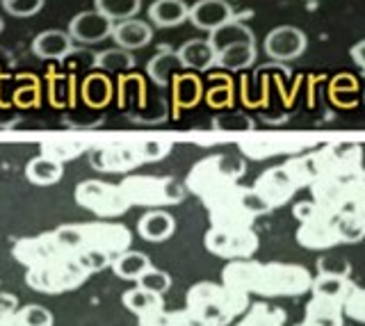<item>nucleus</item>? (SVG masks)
I'll return each instance as SVG.
<instances>
[{
  "label": "nucleus",
  "instance_id": "obj_1",
  "mask_svg": "<svg viewBox=\"0 0 365 326\" xmlns=\"http://www.w3.org/2000/svg\"><path fill=\"white\" fill-rule=\"evenodd\" d=\"M85 278H87V272L80 267L76 256L68 258V261H66V256H62V258H55V261L30 267L28 283L34 290L55 295V292H64V290L80 285Z\"/></svg>",
  "mask_w": 365,
  "mask_h": 326
},
{
  "label": "nucleus",
  "instance_id": "obj_2",
  "mask_svg": "<svg viewBox=\"0 0 365 326\" xmlns=\"http://www.w3.org/2000/svg\"><path fill=\"white\" fill-rule=\"evenodd\" d=\"M306 43L308 41H306L304 30L294 26H279L267 32L265 53L277 62H292L304 55Z\"/></svg>",
  "mask_w": 365,
  "mask_h": 326
},
{
  "label": "nucleus",
  "instance_id": "obj_3",
  "mask_svg": "<svg viewBox=\"0 0 365 326\" xmlns=\"http://www.w3.org/2000/svg\"><path fill=\"white\" fill-rule=\"evenodd\" d=\"M114 23L103 16L98 9H89V12H80L68 23V37L78 43H98L103 39L112 37Z\"/></svg>",
  "mask_w": 365,
  "mask_h": 326
},
{
  "label": "nucleus",
  "instance_id": "obj_4",
  "mask_svg": "<svg viewBox=\"0 0 365 326\" xmlns=\"http://www.w3.org/2000/svg\"><path fill=\"white\" fill-rule=\"evenodd\" d=\"M233 7L226 0H199L190 7V21L203 32H215L228 21H233Z\"/></svg>",
  "mask_w": 365,
  "mask_h": 326
},
{
  "label": "nucleus",
  "instance_id": "obj_5",
  "mask_svg": "<svg viewBox=\"0 0 365 326\" xmlns=\"http://www.w3.org/2000/svg\"><path fill=\"white\" fill-rule=\"evenodd\" d=\"M14 256L19 258L21 263H26L30 267L34 265H41V263H48L55 261V258H62L66 256L60 244H57L55 235H39V238H30V240H21L14 246Z\"/></svg>",
  "mask_w": 365,
  "mask_h": 326
},
{
  "label": "nucleus",
  "instance_id": "obj_6",
  "mask_svg": "<svg viewBox=\"0 0 365 326\" xmlns=\"http://www.w3.org/2000/svg\"><path fill=\"white\" fill-rule=\"evenodd\" d=\"M112 39L119 48L133 53V51H140L151 43L153 28H151V23H146L142 19H125V21H119V23H114Z\"/></svg>",
  "mask_w": 365,
  "mask_h": 326
},
{
  "label": "nucleus",
  "instance_id": "obj_7",
  "mask_svg": "<svg viewBox=\"0 0 365 326\" xmlns=\"http://www.w3.org/2000/svg\"><path fill=\"white\" fill-rule=\"evenodd\" d=\"M114 192L103 183L87 181L76 189V199L80 206H85L89 210H94L96 215H117L121 210L117 206V196H112Z\"/></svg>",
  "mask_w": 365,
  "mask_h": 326
},
{
  "label": "nucleus",
  "instance_id": "obj_8",
  "mask_svg": "<svg viewBox=\"0 0 365 326\" xmlns=\"http://www.w3.org/2000/svg\"><path fill=\"white\" fill-rule=\"evenodd\" d=\"M73 51V39L64 30H43L32 41V53L39 60H64Z\"/></svg>",
  "mask_w": 365,
  "mask_h": 326
},
{
  "label": "nucleus",
  "instance_id": "obj_9",
  "mask_svg": "<svg viewBox=\"0 0 365 326\" xmlns=\"http://www.w3.org/2000/svg\"><path fill=\"white\" fill-rule=\"evenodd\" d=\"M182 69L190 71H208L217 62V53L208 39H190L176 51Z\"/></svg>",
  "mask_w": 365,
  "mask_h": 326
},
{
  "label": "nucleus",
  "instance_id": "obj_10",
  "mask_svg": "<svg viewBox=\"0 0 365 326\" xmlns=\"http://www.w3.org/2000/svg\"><path fill=\"white\" fill-rule=\"evenodd\" d=\"M137 231H140V235L146 242L160 244V242L169 240L171 235L176 233V219L165 210H148L140 217Z\"/></svg>",
  "mask_w": 365,
  "mask_h": 326
},
{
  "label": "nucleus",
  "instance_id": "obj_11",
  "mask_svg": "<svg viewBox=\"0 0 365 326\" xmlns=\"http://www.w3.org/2000/svg\"><path fill=\"white\" fill-rule=\"evenodd\" d=\"M123 306L130 312L148 320V317H158V315L163 312L165 301H163V295H155V292H148L140 285H135L128 292H123Z\"/></svg>",
  "mask_w": 365,
  "mask_h": 326
},
{
  "label": "nucleus",
  "instance_id": "obj_12",
  "mask_svg": "<svg viewBox=\"0 0 365 326\" xmlns=\"http://www.w3.org/2000/svg\"><path fill=\"white\" fill-rule=\"evenodd\" d=\"M148 19L158 28H176L190 19V7L182 0H155L148 7Z\"/></svg>",
  "mask_w": 365,
  "mask_h": 326
},
{
  "label": "nucleus",
  "instance_id": "obj_13",
  "mask_svg": "<svg viewBox=\"0 0 365 326\" xmlns=\"http://www.w3.org/2000/svg\"><path fill=\"white\" fill-rule=\"evenodd\" d=\"M215 53H222L224 48H231V46H237V43H256V37L254 32H251L249 26H245L242 21H228L222 28H217L215 32H210V39Z\"/></svg>",
  "mask_w": 365,
  "mask_h": 326
},
{
  "label": "nucleus",
  "instance_id": "obj_14",
  "mask_svg": "<svg viewBox=\"0 0 365 326\" xmlns=\"http://www.w3.org/2000/svg\"><path fill=\"white\" fill-rule=\"evenodd\" d=\"M151 258L142 251H133V249H125L121 253H117L112 258V272L117 274L123 280H140V276L151 269Z\"/></svg>",
  "mask_w": 365,
  "mask_h": 326
},
{
  "label": "nucleus",
  "instance_id": "obj_15",
  "mask_svg": "<svg viewBox=\"0 0 365 326\" xmlns=\"http://www.w3.org/2000/svg\"><path fill=\"white\" fill-rule=\"evenodd\" d=\"M26 176H28V181L34 185H43V187L55 185L64 176V167H62V162L53 160V157H48V155H37L28 162Z\"/></svg>",
  "mask_w": 365,
  "mask_h": 326
},
{
  "label": "nucleus",
  "instance_id": "obj_16",
  "mask_svg": "<svg viewBox=\"0 0 365 326\" xmlns=\"http://www.w3.org/2000/svg\"><path fill=\"white\" fill-rule=\"evenodd\" d=\"M178 71H182V64L174 51H160L155 58L148 62V75H151V80L160 87L176 80Z\"/></svg>",
  "mask_w": 365,
  "mask_h": 326
},
{
  "label": "nucleus",
  "instance_id": "obj_17",
  "mask_svg": "<svg viewBox=\"0 0 365 326\" xmlns=\"http://www.w3.org/2000/svg\"><path fill=\"white\" fill-rule=\"evenodd\" d=\"M256 62V43H237V46L224 48L217 53V66L226 71H242Z\"/></svg>",
  "mask_w": 365,
  "mask_h": 326
},
{
  "label": "nucleus",
  "instance_id": "obj_18",
  "mask_svg": "<svg viewBox=\"0 0 365 326\" xmlns=\"http://www.w3.org/2000/svg\"><path fill=\"white\" fill-rule=\"evenodd\" d=\"M94 9L103 16H108L112 23H119L125 19H135L142 9V0H94Z\"/></svg>",
  "mask_w": 365,
  "mask_h": 326
},
{
  "label": "nucleus",
  "instance_id": "obj_19",
  "mask_svg": "<svg viewBox=\"0 0 365 326\" xmlns=\"http://www.w3.org/2000/svg\"><path fill=\"white\" fill-rule=\"evenodd\" d=\"M308 326H342L338 303L315 297V301L308 306Z\"/></svg>",
  "mask_w": 365,
  "mask_h": 326
},
{
  "label": "nucleus",
  "instance_id": "obj_20",
  "mask_svg": "<svg viewBox=\"0 0 365 326\" xmlns=\"http://www.w3.org/2000/svg\"><path fill=\"white\" fill-rule=\"evenodd\" d=\"M201 80L197 75H178L174 80V96H176V103L180 107H192L197 105L201 100Z\"/></svg>",
  "mask_w": 365,
  "mask_h": 326
},
{
  "label": "nucleus",
  "instance_id": "obj_21",
  "mask_svg": "<svg viewBox=\"0 0 365 326\" xmlns=\"http://www.w3.org/2000/svg\"><path fill=\"white\" fill-rule=\"evenodd\" d=\"M313 295L338 303L349 295V280L338 276H317L313 280Z\"/></svg>",
  "mask_w": 365,
  "mask_h": 326
},
{
  "label": "nucleus",
  "instance_id": "obj_22",
  "mask_svg": "<svg viewBox=\"0 0 365 326\" xmlns=\"http://www.w3.org/2000/svg\"><path fill=\"white\" fill-rule=\"evenodd\" d=\"M53 312L39 303H28L11 315V326H53Z\"/></svg>",
  "mask_w": 365,
  "mask_h": 326
},
{
  "label": "nucleus",
  "instance_id": "obj_23",
  "mask_svg": "<svg viewBox=\"0 0 365 326\" xmlns=\"http://www.w3.org/2000/svg\"><path fill=\"white\" fill-rule=\"evenodd\" d=\"M96 66L103 71H114V73H121V71H130L135 66V60L130 51H123V48H110V51H103L96 55Z\"/></svg>",
  "mask_w": 365,
  "mask_h": 326
},
{
  "label": "nucleus",
  "instance_id": "obj_24",
  "mask_svg": "<svg viewBox=\"0 0 365 326\" xmlns=\"http://www.w3.org/2000/svg\"><path fill=\"white\" fill-rule=\"evenodd\" d=\"M83 96L87 100V105L103 107L112 96V85L106 75H89L83 87Z\"/></svg>",
  "mask_w": 365,
  "mask_h": 326
},
{
  "label": "nucleus",
  "instance_id": "obj_25",
  "mask_svg": "<svg viewBox=\"0 0 365 326\" xmlns=\"http://www.w3.org/2000/svg\"><path fill=\"white\" fill-rule=\"evenodd\" d=\"M349 274H351V263L342 256H322L317 261V276L349 278Z\"/></svg>",
  "mask_w": 365,
  "mask_h": 326
},
{
  "label": "nucleus",
  "instance_id": "obj_26",
  "mask_svg": "<svg viewBox=\"0 0 365 326\" xmlns=\"http://www.w3.org/2000/svg\"><path fill=\"white\" fill-rule=\"evenodd\" d=\"M135 285H140L148 292H155V295H165V292H169V288H171V276L165 272V269L151 267L140 276V280H137Z\"/></svg>",
  "mask_w": 365,
  "mask_h": 326
},
{
  "label": "nucleus",
  "instance_id": "obj_27",
  "mask_svg": "<svg viewBox=\"0 0 365 326\" xmlns=\"http://www.w3.org/2000/svg\"><path fill=\"white\" fill-rule=\"evenodd\" d=\"M3 9L14 19H30L43 9L46 0H0Z\"/></svg>",
  "mask_w": 365,
  "mask_h": 326
},
{
  "label": "nucleus",
  "instance_id": "obj_28",
  "mask_svg": "<svg viewBox=\"0 0 365 326\" xmlns=\"http://www.w3.org/2000/svg\"><path fill=\"white\" fill-rule=\"evenodd\" d=\"M19 310V299L9 292H0V320L11 317Z\"/></svg>",
  "mask_w": 365,
  "mask_h": 326
},
{
  "label": "nucleus",
  "instance_id": "obj_29",
  "mask_svg": "<svg viewBox=\"0 0 365 326\" xmlns=\"http://www.w3.org/2000/svg\"><path fill=\"white\" fill-rule=\"evenodd\" d=\"M315 204H311V201H302V204H297L294 206V217L308 224V221H313L315 219Z\"/></svg>",
  "mask_w": 365,
  "mask_h": 326
},
{
  "label": "nucleus",
  "instance_id": "obj_30",
  "mask_svg": "<svg viewBox=\"0 0 365 326\" xmlns=\"http://www.w3.org/2000/svg\"><path fill=\"white\" fill-rule=\"evenodd\" d=\"M351 58H354V62H356L361 69L365 71V41H359L356 46L351 48Z\"/></svg>",
  "mask_w": 365,
  "mask_h": 326
},
{
  "label": "nucleus",
  "instance_id": "obj_31",
  "mask_svg": "<svg viewBox=\"0 0 365 326\" xmlns=\"http://www.w3.org/2000/svg\"><path fill=\"white\" fill-rule=\"evenodd\" d=\"M0 326H11V317H7V320H0Z\"/></svg>",
  "mask_w": 365,
  "mask_h": 326
},
{
  "label": "nucleus",
  "instance_id": "obj_32",
  "mask_svg": "<svg viewBox=\"0 0 365 326\" xmlns=\"http://www.w3.org/2000/svg\"><path fill=\"white\" fill-rule=\"evenodd\" d=\"M3 28H5V23H3V19H0V32H3Z\"/></svg>",
  "mask_w": 365,
  "mask_h": 326
},
{
  "label": "nucleus",
  "instance_id": "obj_33",
  "mask_svg": "<svg viewBox=\"0 0 365 326\" xmlns=\"http://www.w3.org/2000/svg\"><path fill=\"white\" fill-rule=\"evenodd\" d=\"M306 326H308V324H306Z\"/></svg>",
  "mask_w": 365,
  "mask_h": 326
}]
</instances>
